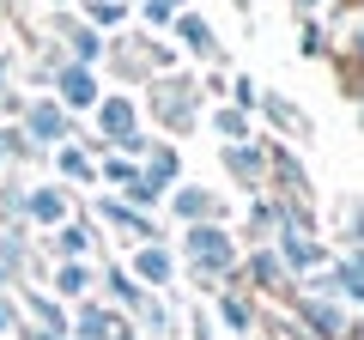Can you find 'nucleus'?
<instances>
[{"label": "nucleus", "instance_id": "obj_23", "mask_svg": "<svg viewBox=\"0 0 364 340\" xmlns=\"http://www.w3.org/2000/svg\"><path fill=\"white\" fill-rule=\"evenodd\" d=\"M170 6H176V0H170Z\"/></svg>", "mask_w": 364, "mask_h": 340}, {"label": "nucleus", "instance_id": "obj_9", "mask_svg": "<svg viewBox=\"0 0 364 340\" xmlns=\"http://www.w3.org/2000/svg\"><path fill=\"white\" fill-rule=\"evenodd\" d=\"M67 43H73L79 61H97V55H104V43H97V31H91V25H67Z\"/></svg>", "mask_w": 364, "mask_h": 340}, {"label": "nucleus", "instance_id": "obj_5", "mask_svg": "<svg viewBox=\"0 0 364 340\" xmlns=\"http://www.w3.org/2000/svg\"><path fill=\"white\" fill-rule=\"evenodd\" d=\"M25 213L37 225H61L67 219V195H61V188H37V195H25Z\"/></svg>", "mask_w": 364, "mask_h": 340}, {"label": "nucleus", "instance_id": "obj_8", "mask_svg": "<svg viewBox=\"0 0 364 340\" xmlns=\"http://www.w3.org/2000/svg\"><path fill=\"white\" fill-rule=\"evenodd\" d=\"M267 116H273V122H279V128H286V134H298V140H310V122H304V116H298V110H291V104H286V97H267Z\"/></svg>", "mask_w": 364, "mask_h": 340}, {"label": "nucleus", "instance_id": "obj_20", "mask_svg": "<svg viewBox=\"0 0 364 340\" xmlns=\"http://www.w3.org/2000/svg\"><path fill=\"white\" fill-rule=\"evenodd\" d=\"M0 328H13V310H6V304H0Z\"/></svg>", "mask_w": 364, "mask_h": 340}, {"label": "nucleus", "instance_id": "obj_12", "mask_svg": "<svg viewBox=\"0 0 364 340\" xmlns=\"http://www.w3.org/2000/svg\"><path fill=\"white\" fill-rule=\"evenodd\" d=\"M134 267H140L152 286H164V280H170V255H164V249H140V262H134Z\"/></svg>", "mask_w": 364, "mask_h": 340}, {"label": "nucleus", "instance_id": "obj_2", "mask_svg": "<svg viewBox=\"0 0 364 340\" xmlns=\"http://www.w3.org/2000/svg\"><path fill=\"white\" fill-rule=\"evenodd\" d=\"M188 255H195V267H207V274H225V267H231V237L213 231V225H195V231H188Z\"/></svg>", "mask_w": 364, "mask_h": 340}, {"label": "nucleus", "instance_id": "obj_22", "mask_svg": "<svg viewBox=\"0 0 364 340\" xmlns=\"http://www.w3.org/2000/svg\"><path fill=\"white\" fill-rule=\"evenodd\" d=\"M298 6H316V0H298Z\"/></svg>", "mask_w": 364, "mask_h": 340}, {"label": "nucleus", "instance_id": "obj_1", "mask_svg": "<svg viewBox=\"0 0 364 340\" xmlns=\"http://www.w3.org/2000/svg\"><path fill=\"white\" fill-rule=\"evenodd\" d=\"M25 140H31V146H55V140H67V110L55 104V97H43V104L25 110Z\"/></svg>", "mask_w": 364, "mask_h": 340}, {"label": "nucleus", "instance_id": "obj_21", "mask_svg": "<svg viewBox=\"0 0 364 340\" xmlns=\"http://www.w3.org/2000/svg\"><path fill=\"white\" fill-rule=\"evenodd\" d=\"M0 85H6V55H0Z\"/></svg>", "mask_w": 364, "mask_h": 340}, {"label": "nucleus", "instance_id": "obj_6", "mask_svg": "<svg viewBox=\"0 0 364 340\" xmlns=\"http://www.w3.org/2000/svg\"><path fill=\"white\" fill-rule=\"evenodd\" d=\"M176 213H182V219H213L219 201H213L207 188H176Z\"/></svg>", "mask_w": 364, "mask_h": 340}, {"label": "nucleus", "instance_id": "obj_3", "mask_svg": "<svg viewBox=\"0 0 364 340\" xmlns=\"http://www.w3.org/2000/svg\"><path fill=\"white\" fill-rule=\"evenodd\" d=\"M55 85H61V110H91V104H97V79H91L85 61L61 67V73H55Z\"/></svg>", "mask_w": 364, "mask_h": 340}, {"label": "nucleus", "instance_id": "obj_11", "mask_svg": "<svg viewBox=\"0 0 364 340\" xmlns=\"http://www.w3.org/2000/svg\"><path fill=\"white\" fill-rule=\"evenodd\" d=\"M170 176H176V152H170V146H158V152H152V164H146V183H152V188H164Z\"/></svg>", "mask_w": 364, "mask_h": 340}, {"label": "nucleus", "instance_id": "obj_10", "mask_svg": "<svg viewBox=\"0 0 364 340\" xmlns=\"http://www.w3.org/2000/svg\"><path fill=\"white\" fill-rule=\"evenodd\" d=\"M182 43H188V49H200V55H219V43H213V31L207 25H200V18H182Z\"/></svg>", "mask_w": 364, "mask_h": 340}, {"label": "nucleus", "instance_id": "obj_16", "mask_svg": "<svg viewBox=\"0 0 364 340\" xmlns=\"http://www.w3.org/2000/svg\"><path fill=\"white\" fill-rule=\"evenodd\" d=\"M104 176H109V183H134V176H140V170H134L128 158H104Z\"/></svg>", "mask_w": 364, "mask_h": 340}, {"label": "nucleus", "instance_id": "obj_19", "mask_svg": "<svg viewBox=\"0 0 364 340\" xmlns=\"http://www.w3.org/2000/svg\"><path fill=\"white\" fill-rule=\"evenodd\" d=\"M146 18L152 25H170V0H146Z\"/></svg>", "mask_w": 364, "mask_h": 340}, {"label": "nucleus", "instance_id": "obj_17", "mask_svg": "<svg viewBox=\"0 0 364 340\" xmlns=\"http://www.w3.org/2000/svg\"><path fill=\"white\" fill-rule=\"evenodd\" d=\"M85 243H91V237H85V231H73V225L61 231V249H67V255H85Z\"/></svg>", "mask_w": 364, "mask_h": 340}, {"label": "nucleus", "instance_id": "obj_4", "mask_svg": "<svg viewBox=\"0 0 364 340\" xmlns=\"http://www.w3.org/2000/svg\"><path fill=\"white\" fill-rule=\"evenodd\" d=\"M97 128H104L109 140H122V146H140L134 140V104L128 97H104V104H97Z\"/></svg>", "mask_w": 364, "mask_h": 340}, {"label": "nucleus", "instance_id": "obj_15", "mask_svg": "<svg viewBox=\"0 0 364 340\" xmlns=\"http://www.w3.org/2000/svg\"><path fill=\"white\" fill-rule=\"evenodd\" d=\"M122 18H128L122 0H91V25H122Z\"/></svg>", "mask_w": 364, "mask_h": 340}, {"label": "nucleus", "instance_id": "obj_18", "mask_svg": "<svg viewBox=\"0 0 364 340\" xmlns=\"http://www.w3.org/2000/svg\"><path fill=\"white\" fill-rule=\"evenodd\" d=\"M85 280H91L85 267H61V292H85Z\"/></svg>", "mask_w": 364, "mask_h": 340}, {"label": "nucleus", "instance_id": "obj_14", "mask_svg": "<svg viewBox=\"0 0 364 340\" xmlns=\"http://www.w3.org/2000/svg\"><path fill=\"white\" fill-rule=\"evenodd\" d=\"M213 122H219V134H225V140H243V134H249V116H243V110H219Z\"/></svg>", "mask_w": 364, "mask_h": 340}, {"label": "nucleus", "instance_id": "obj_7", "mask_svg": "<svg viewBox=\"0 0 364 340\" xmlns=\"http://www.w3.org/2000/svg\"><path fill=\"white\" fill-rule=\"evenodd\" d=\"M225 164H231L237 183H255V176H261V152H255V146H231V152H225Z\"/></svg>", "mask_w": 364, "mask_h": 340}, {"label": "nucleus", "instance_id": "obj_13", "mask_svg": "<svg viewBox=\"0 0 364 340\" xmlns=\"http://www.w3.org/2000/svg\"><path fill=\"white\" fill-rule=\"evenodd\" d=\"M61 176H79V183H91V158L79 152V146H61Z\"/></svg>", "mask_w": 364, "mask_h": 340}]
</instances>
